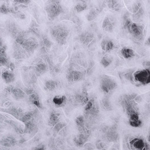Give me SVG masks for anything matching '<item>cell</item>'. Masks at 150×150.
Wrapping results in <instances>:
<instances>
[{"instance_id": "cell-18", "label": "cell", "mask_w": 150, "mask_h": 150, "mask_svg": "<svg viewBox=\"0 0 150 150\" xmlns=\"http://www.w3.org/2000/svg\"><path fill=\"white\" fill-rule=\"evenodd\" d=\"M122 56L125 59H129L133 58L135 55V52L133 49L130 48L124 47L121 50Z\"/></svg>"}, {"instance_id": "cell-11", "label": "cell", "mask_w": 150, "mask_h": 150, "mask_svg": "<svg viewBox=\"0 0 150 150\" xmlns=\"http://www.w3.org/2000/svg\"><path fill=\"white\" fill-rule=\"evenodd\" d=\"M100 47L103 51L106 52L111 51L115 47V44L112 41L104 39L101 41Z\"/></svg>"}, {"instance_id": "cell-20", "label": "cell", "mask_w": 150, "mask_h": 150, "mask_svg": "<svg viewBox=\"0 0 150 150\" xmlns=\"http://www.w3.org/2000/svg\"><path fill=\"white\" fill-rule=\"evenodd\" d=\"M60 114L59 113L52 112L50 114L49 116V123L54 126L56 124L59 122Z\"/></svg>"}, {"instance_id": "cell-1", "label": "cell", "mask_w": 150, "mask_h": 150, "mask_svg": "<svg viewBox=\"0 0 150 150\" xmlns=\"http://www.w3.org/2000/svg\"><path fill=\"white\" fill-rule=\"evenodd\" d=\"M51 34L57 42L60 45H64L68 37L69 30L65 25L59 24L52 28Z\"/></svg>"}, {"instance_id": "cell-17", "label": "cell", "mask_w": 150, "mask_h": 150, "mask_svg": "<svg viewBox=\"0 0 150 150\" xmlns=\"http://www.w3.org/2000/svg\"><path fill=\"white\" fill-rule=\"evenodd\" d=\"M66 101V97L64 95L56 96L52 99V102L57 107H62Z\"/></svg>"}, {"instance_id": "cell-7", "label": "cell", "mask_w": 150, "mask_h": 150, "mask_svg": "<svg viewBox=\"0 0 150 150\" xmlns=\"http://www.w3.org/2000/svg\"><path fill=\"white\" fill-rule=\"evenodd\" d=\"M132 13L134 20H139L143 16L144 10L139 1L134 3L132 6Z\"/></svg>"}, {"instance_id": "cell-13", "label": "cell", "mask_w": 150, "mask_h": 150, "mask_svg": "<svg viewBox=\"0 0 150 150\" xmlns=\"http://www.w3.org/2000/svg\"><path fill=\"white\" fill-rule=\"evenodd\" d=\"M5 122L10 125L15 130V131L19 134L24 133V128H23L20 123L12 120H5Z\"/></svg>"}, {"instance_id": "cell-23", "label": "cell", "mask_w": 150, "mask_h": 150, "mask_svg": "<svg viewBox=\"0 0 150 150\" xmlns=\"http://www.w3.org/2000/svg\"><path fill=\"white\" fill-rule=\"evenodd\" d=\"M108 6L111 9L117 11L121 8V5L119 1H108Z\"/></svg>"}, {"instance_id": "cell-24", "label": "cell", "mask_w": 150, "mask_h": 150, "mask_svg": "<svg viewBox=\"0 0 150 150\" xmlns=\"http://www.w3.org/2000/svg\"><path fill=\"white\" fill-rule=\"evenodd\" d=\"M94 36L93 34L91 33H87L85 34H83L81 37V38L82 39V41L83 43H88L92 40L94 38Z\"/></svg>"}, {"instance_id": "cell-25", "label": "cell", "mask_w": 150, "mask_h": 150, "mask_svg": "<svg viewBox=\"0 0 150 150\" xmlns=\"http://www.w3.org/2000/svg\"><path fill=\"white\" fill-rule=\"evenodd\" d=\"M108 139L110 141H115L117 138V135L116 133L115 129L112 128L110 131L108 132L107 134Z\"/></svg>"}, {"instance_id": "cell-10", "label": "cell", "mask_w": 150, "mask_h": 150, "mask_svg": "<svg viewBox=\"0 0 150 150\" xmlns=\"http://www.w3.org/2000/svg\"><path fill=\"white\" fill-rule=\"evenodd\" d=\"M3 112L12 114V116L19 120L20 119L24 114L22 110L19 108H10L8 109H5Z\"/></svg>"}, {"instance_id": "cell-26", "label": "cell", "mask_w": 150, "mask_h": 150, "mask_svg": "<svg viewBox=\"0 0 150 150\" xmlns=\"http://www.w3.org/2000/svg\"><path fill=\"white\" fill-rule=\"evenodd\" d=\"M99 10L98 9L92 10L91 11H90V13L88 15V20L90 21L94 20L97 16L98 14L99 13Z\"/></svg>"}, {"instance_id": "cell-2", "label": "cell", "mask_w": 150, "mask_h": 150, "mask_svg": "<svg viewBox=\"0 0 150 150\" xmlns=\"http://www.w3.org/2000/svg\"><path fill=\"white\" fill-rule=\"evenodd\" d=\"M124 28L127 29L130 34L139 39L142 38L144 30V27L142 25L132 22L129 17L126 15L124 16Z\"/></svg>"}, {"instance_id": "cell-31", "label": "cell", "mask_w": 150, "mask_h": 150, "mask_svg": "<svg viewBox=\"0 0 150 150\" xmlns=\"http://www.w3.org/2000/svg\"><path fill=\"white\" fill-rule=\"evenodd\" d=\"M143 64L144 66L145 67V68H150V62H144Z\"/></svg>"}, {"instance_id": "cell-6", "label": "cell", "mask_w": 150, "mask_h": 150, "mask_svg": "<svg viewBox=\"0 0 150 150\" xmlns=\"http://www.w3.org/2000/svg\"><path fill=\"white\" fill-rule=\"evenodd\" d=\"M115 21L112 16H107L103 21L102 28L106 32L112 33L115 29Z\"/></svg>"}, {"instance_id": "cell-29", "label": "cell", "mask_w": 150, "mask_h": 150, "mask_svg": "<svg viewBox=\"0 0 150 150\" xmlns=\"http://www.w3.org/2000/svg\"><path fill=\"white\" fill-rule=\"evenodd\" d=\"M129 125L132 127H140L143 125V122L141 120L137 121H129Z\"/></svg>"}, {"instance_id": "cell-16", "label": "cell", "mask_w": 150, "mask_h": 150, "mask_svg": "<svg viewBox=\"0 0 150 150\" xmlns=\"http://www.w3.org/2000/svg\"><path fill=\"white\" fill-rule=\"evenodd\" d=\"M11 93L16 100H21L26 97L25 93L19 88H13Z\"/></svg>"}, {"instance_id": "cell-8", "label": "cell", "mask_w": 150, "mask_h": 150, "mask_svg": "<svg viewBox=\"0 0 150 150\" xmlns=\"http://www.w3.org/2000/svg\"><path fill=\"white\" fill-rule=\"evenodd\" d=\"M84 74L79 71L73 70L70 72L67 75L66 78L70 83L78 82L82 79Z\"/></svg>"}, {"instance_id": "cell-15", "label": "cell", "mask_w": 150, "mask_h": 150, "mask_svg": "<svg viewBox=\"0 0 150 150\" xmlns=\"http://www.w3.org/2000/svg\"><path fill=\"white\" fill-rule=\"evenodd\" d=\"M74 143L79 147H82L87 141V136L83 134L80 133L74 139Z\"/></svg>"}, {"instance_id": "cell-14", "label": "cell", "mask_w": 150, "mask_h": 150, "mask_svg": "<svg viewBox=\"0 0 150 150\" xmlns=\"http://www.w3.org/2000/svg\"><path fill=\"white\" fill-rule=\"evenodd\" d=\"M29 101L31 104L36 106L37 108L39 109L42 108V104L40 101L39 97L35 93L29 95Z\"/></svg>"}, {"instance_id": "cell-34", "label": "cell", "mask_w": 150, "mask_h": 150, "mask_svg": "<svg viewBox=\"0 0 150 150\" xmlns=\"http://www.w3.org/2000/svg\"><path fill=\"white\" fill-rule=\"evenodd\" d=\"M0 129H1V127H0Z\"/></svg>"}, {"instance_id": "cell-33", "label": "cell", "mask_w": 150, "mask_h": 150, "mask_svg": "<svg viewBox=\"0 0 150 150\" xmlns=\"http://www.w3.org/2000/svg\"><path fill=\"white\" fill-rule=\"evenodd\" d=\"M1 66H1V64H0V67Z\"/></svg>"}, {"instance_id": "cell-27", "label": "cell", "mask_w": 150, "mask_h": 150, "mask_svg": "<svg viewBox=\"0 0 150 150\" xmlns=\"http://www.w3.org/2000/svg\"><path fill=\"white\" fill-rule=\"evenodd\" d=\"M66 126V123L64 122H61L57 123L54 126V130L56 133H58L62 129L65 127Z\"/></svg>"}, {"instance_id": "cell-12", "label": "cell", "mask_w": 150, "mask_h": 150, "mask_svg": "<svg viewBox=\"0 0 150 150\" xmlns=\"http://www.w3.org/2000/svg\"><path fill=\"white\" fill-rule=\"evenodd\" d=\"M1 77L6 84L13 83L15 80V74H14L13 72L7 70L3 72Z\"/></svg>"}, {"instance_id": "cell-5", "label": "cell", "mask_w": 150, "mask_h": 150, "mask_svg": "<svg viewBox=\"0 0 150 150\" xmlns=\"http://www.w3.org/2000/svg\"><path fill=\"white\" fill-rule=\"evenodd\" d=\"M133 79L134 83L139 84V85L148 84L150 83V68H145L134 72Z\"/></svg>"}, {"instance_id": "cell-28", "label": "cell", "mask_w": 150, "mask_h": 150, "mask_svg": "<svg viewBox=\"0 0 150 150\" xmlns=\"http://www.w3.org/2000/svg\"><path fill=\"white\" fill-rule=\"evenodd\" d=\"M103 104L105 109L108 111H111L112 110V105L109 101V99L107 98H104L102 100Z\"/></svg>"}, {"instance_id": "cell-19", "label": "cell", "mask_w": 150, "mask_h": 150, "mask_svg": "<svg viewBox=\"0 0 150 150\" xmlns=\"http://www.w3.org/2000/svg\"><path fill=\"white\" fill-rule=\"evenodd\" d=\"M113 61V58L110 55H105L103 56L100 61V64L104 67L106 68L112 64Z\"/></svg>"}, {"instance_id": "cell-4", "label": "cell", "mask_w": 150, "mask_h": 150, "mask_svg": "<svg viewBox=\"0 0 150 150\" xmlns=\"http://www.w3.org/2000/svg\"><path fill=\"white\" fill-rule=\"evenodd\" d=\"M117 86V83L110 76L103 75L100 76V87L102 91L106 94L114 91Z\"/></svg>"}, {"instance_id": "cell-9", "label": "cell", "mask_w": 150, "mask_h": 150, "mask_svg": "<svg viewBox=\"0 0 150 150\" xmlns=\"http://www.w3.org/2000/svg\"><path fill=\"white\" fill-rule=\"evenodd\" d=\"M131 146L137 150H143L145 147L146 143L141 139L134 138L129 142Z\"/></svg>"}, {"instance_id": "cell-32", "label": "cell", "mask_w": 150, "mask_h": 150, "mask_svg": "<svg viewBox=\"0 0 150 150\" xmlns=\"http://www.w3.org/2000/svg\"><path fill=\"white\" fill-rule=\"evenodd\" d=\"M9 67L10 68V69H11V70L13 71L14 69H15V66L14 64H13V63H11L9 64Z\"/></svg>"}, {"instance_id": "cell-3", "label": "cell", "mask_w": 150, "mask_h": 150, "mask_svg": "<svg viewBox=\"0 0 150 150\" xmlns=\"http://www.w3.org/2000/svg\"><path fill=\"white\" fill-rule=\"evenodd\" d=\"M45 11L50 20H53L63 13V7L59 1H50L46 7Z\"/></svg>"}, {"instance_id": "cell-22", "label": "cell", "mask_w": 150, "mask_h": 150, "mask_svg": "<svg viewBox=\"0 0 150 150\" xmlns=\"http://www.w3.org/2000/svg\"><path fill=\"white\" fill-rule=\"evenodd\" d=\"M45 87L49 91H53L58 87V83L53 80H48L45 82Z\"/></svg>"}, {"instance_id": "cell-21", "label": "cell", "mask_w": 150, "mask_h": 150, "mask_svg": "<svg viewBox=\"0 0 150 150\" xmlns=\"http://www.w3.org/2000/svg\"><path fill=\"white\" fill-rule=\"evenodd\" d=\"M87 7V4L85 1H81L76 4L74 7L75 11L77 13H80L85 11Z\"/></svg>"}, {"instance_id": "cell-30", "label": "cell", "mask_w": 150, "mask_h": 150, "mask_svg": "<svg viewBox=\"0 0 150 150\" xmlns=\"http://www.w3.org/2000/svg\"><path fill=\"white\" fill-rule=\"evenodd\" d=\"M33 150H46V147L43 144H41L35 147V149Z\"/></svg>"}]
</instances>
